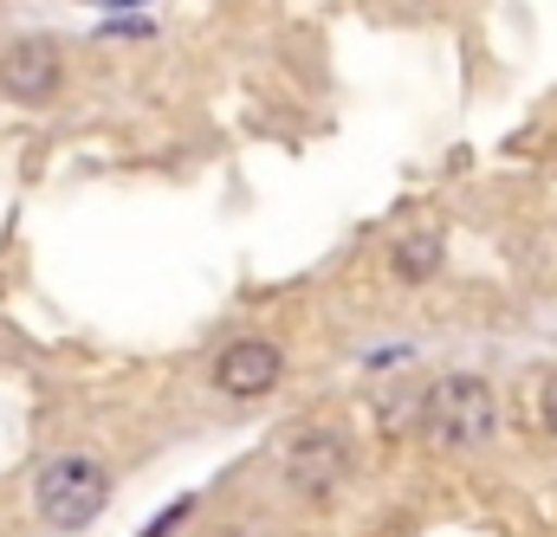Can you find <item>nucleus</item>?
<instances>
[{
	"label": "nucleus",
	"instance_id": "1",
	"mask_svg": "<svg viewBox=\"0 0 557 537\" xmlns=\"http://www.w3.org/2000/svg\"><path fill=\"white\" fill-rule=\"evenodd\" d=\"M493 427H499V402H493L486 376H467V370H460V376H441V383L421 396V434H428L434 447H447V453L486 447Z\"/></svg>",
	"mask_w": 557,
	"mask_h": 537
},
{
	"label": "nucleus",
	"instance_id": "2",
	"mask_svg": "<svg viewBox=\"0 0 557 537\" xmlns=\"http://www.w3.org/2000/svg\"><path fill=\"white\" fill-rule=\"evenodd\" d=\"M33 505L52 532H85L104 505H111V473L91 460V453H59L39 466L33 479Z\"/></svg>",
	"mask_w": 557,
	"mask_h": 537
},
{
	"label": "nucleus",
	"instance_id": "3",
	"mask_svg": "<svg viewBox=\"0 0 557 537\" xmlns=\"http://www.w3.org/2000/svg\"><path fill=\"white\" fill-rule=\"evenodd\" d=\"M59 78H65V65H59V46L52 39H13L0 52V91L13 104H46L59 91Z\"/></svg>",
	"mask_w": 557,
	"mask_h": 537
},
{
	"label": "nucleus",
	"instance_id": "4",
	"mask_svg": "<svg viewBox=\"0 0 557 537\" xmlns=\"http://www.w3.org/2000/svg\"><path fill=\"white\" fill-rule=\"evenodd\" d=\"M344 440L337 434H298L292 440V453H285V479H292V492H305V499H331V486L344 479Z\"/></svg>",
	"mask_w": 557,
	"mask_h": 537
},
{
	"label": "nucleus",
	"instance_id": "5",
	"mask_svg": "<svg viewBox=\"0 0 557 537\" xmlns=\"http://www.w3.org/2000/svg\"><path fill=\"white\" fill-rule=\"evenodd\" d=\"M278 370H285L278 344H267V337H240V344H227V350H221V363H214V383H221L227 396L253 402V396H267V389L278 383Z\"/></svg>",
	"mask_w": 557,
	"mask_h": 537
},
{
	"label": "nucleus",
	"instance_id": "6",
	"mask_svg": "<svg viewBox=\"0 0 557 537\" xmlns=\"http://www.w3.org/2000/svg\"><path fill=\"white\" fill-rule=\"evenodd\" d=\"M434 266H441V240H434V234H409V240L396 247V272H403V278H428Z\"/></svg>",
	"mask_w": 557,
	"mask_h": 537
},
{
	"label": "nucleus",
	"instance_id": "7",
	"mask_svg": "<svg viewBox=\"0 0 557 537\" xmlns=\"http://www.w3.org/2000/svg\"><path fill=\"white\" fill-rule=\"evenodd\" d=\"M539 421H545V427L557 434V370L545 376V383H539Z\"/></svg>",
	"mask_w": 557,
	"mask_h": 537
}]
</instances>
